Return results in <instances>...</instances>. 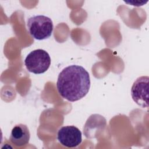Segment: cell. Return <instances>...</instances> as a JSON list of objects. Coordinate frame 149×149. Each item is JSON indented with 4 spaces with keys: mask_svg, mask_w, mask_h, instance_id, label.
I'll list each match as a JSON object with an SVG mask.
<instances>
[{
    "mask_svg": "<svg viewBox=\"0 0 149 149\" xmlns=\"http://www.w3.org/2000/svg\"><path fill=\"white\" fill-rule=\"evenodd\" d=\"M56 87L61 96L70 102L85 97L90 87L88 72L81 66L69 65L59 74Z\"/></svg>",
    "mask_w": 149,
    "mask_h": 149,
    "instance_id": "1",
    "label": "cell"
},
{
    "mask_svg": "<svg viewBox=\"0 0 149 149\" xmlns=\"http://www.w3.org/2000/svg\"><path fill=\"white\" fill-rule=\"evenodd\" d=\"M27 26L30 35L38 40L50 37L54 29L52 20L44 15L30 17L27 20Z\"/></svg>",
    "mask_w": 149,
    "mask_h": 149,
    "instance_id": "2",
    "label": "cell"
},
{
    "mask_svg": "<svg viewBox=\"0 0 149 149\" xmlns=\"http://www.w3.org/2000/svg\"><path fill=\"white\" fill-rule=\"evenodd\" d=\"M57 139L63 146L76 147L81 143V132L74 126H63L58 132Z\"/></svg>",
    "mask_w": 149,
    "mask_h": 149,
    "instance_id": "5",
    "label": "cell"
},
{
    "mask_svg": "<svg viewBox=\"0 0 149 149\" xmlns=\"http://www.w3.org/2000/svg\"><path fill=\"white\" fill-rule=\"evenodd\" d=\"M148 76H141L133 83L131 88V95L133 101L142 108L148 107Z\"/></svg>",
    "mask_w": 149,
    "mask_h": 149,
    "instance_id": "4",
    "label": "cell"
},
{
    "mask_svg": "<svg viewBox=\"0 0 149 149\" xmlns=\"http://www.w3.org/2000/svg\"><path fill=\"white\" fill-rule=\"evenodd\" d=\"M24 65L30 72L41 74L46 72L51 65V58L48 53L42 49L30 52L24 60Z\"/></svg>",
    "mask_w": 149,
    "mask_h": 149,
    "instance_id": "3",
    "label": "cell"
},
{
    "mask_svg": "<svg viewBox=\"0 0 149 149\" xmlns=\"http://www.w3.org/2000/svg\"><path fill=\"white\" fill-rule=\"evenodd\" d=\"M30 133L26 125L20 123L15 125L12 130L10 141L17 147H23L27 145L30 140Z\"/></svg>",
    "mask_w": 149,
    "mask_h": 149,
    "instance_id": "6",
    "label": "cell"
}]
</instances>
